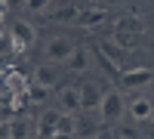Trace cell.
<instances>
[{"label": "cell", "mask_w": 154, "mask_h": 139, "mask_svg": "<svg viewBox=\"0 0 154 139\" xmlns=\"http://www.w3.org/2000/svg\"><path fill=\"white\" fill-rule=\"evenodd\" d=\"M123 111H126V105H123V96L120 93H105L102 96V105H99V115H102V121L105 124H117L120 118H123Z\"/></svg>", "instance_id": "1"}, {"label": "cell", "mask_w": 154, "mask_h": 139, "mask_svg": "<svg viewBox=\"0 0 154 139\" xmlns=\"http://www.w3.org/2000/svg\"><path fill=\"white\" fill-rule=\"evenodd\" d=\"M9 43L16 53H25L31 43H34V28L28 22H12V28H9Z\"/></svg>", "instance_id": "2"}, {"label": "cell", "mask_w": 154, "mask_h": 139, "mask_svg": "<svg viewBox=\"0 0 154 139\" xmlns=\"http://www.w3.org/2000/svg\"><path fill=\"white\" fill-rule=\"evenodd\" d=\"M74 43L68 40V37H49L46 40V59L49 62H68L74 56Z\"/></svg>", "instance_id": "3"}, {"label": "cell", "mask_w": 154, "mask_h": 139, "mask_svg": "<svg viewBox=\"0 0 154 139\" xmlns=\"http://www.w3.org/2000/svg\"><path fill=\"white\" fill-rule=\"evenodd\" d=\"M80 90L77 87H62L59 93V111H65V115H74V111H80Z\"/></svg>", "instance_id": "4"}, {"label": "cell", "mask_w": 154, "mask_h": 139, "mask_svg": "<svg viewBox=\"0 0 154 139\" xmlns=\"http://www.w3.org/2000/svg\"><path fill=\"white\" fill-rule=\"evenodd\" d=\"M126 111H130L133 121H148L154 115V105H151V99H145V96H133V102H130Z\"/></svg>", "instance_id": "5"}, {"label": "cell", "mask_w": 154, "mask_h": 139, "mask_svg": "<svg viewBox=\"0 0 154 139\" xmlns=\"http://www.w3.org/2000/svg\"><path fill=\"white\" fill-rule=\"evenodd\" d=\"M102 96H105V93H102L96 84H83V87H80V105H83L86 111L99 108V105H102Z\"/></svg>", "instance_id": "6"}, {"label": "cell", "mask_w": 154, "mask_h": 139, "mask_svg": "<svg viewBox=\"0 0 154 139\" xmlns=\"http://www.w3.org/2000/svg\"><path fill=\"white\" fill-rule=\"evenodd\" d=\"M108 19V9L105 6H93V9H83L80 19H77V25H86V28H96V25H102Z\"/></svg>", "instance_id": "7"}, {"label": "cell", "mask_w": 154, "mask_h": 139, "mask_svg": "<svg viewBox=\"0 0 154 139\" xmlns=\"http://www.w3.org/2000/svg\"><path fill=\"white\" fill-rule=\"evenodd\" d=\"M80 6H74V3H65V6H59V9H53L49 12V22H77L80 19Z\"/></svg>", "instance_id": "8"}, {"label": "cell", "mask_w": 154, "mask_h": 139, "mask_svg": "<svg viewBox=\"0 0 154 139\" xmlns=\"http://www.w3.org/2000/svg\"><path fill=\"white\" fill-rule=\"evenodd\" d=\"M59 121H62V111H43V118H40V133L49 139V136L59 130Z\"/></svg>", "instance_id": "9"}, {"label": "cell", "mask_w": 154, "mask_h": 139, "mask_svg": "<svg viewBox=\"0 0 154 139\" xmlns=\"http://www.w3.org/2000/svg\"><path fill=\"white\" fill-rule=\"evenodd\" d=\"M34 84H40V87H46V90H53L56 87V68L53 65H40L34 71Z\"/></svg>", "instance_id": "10"}, {"label": "cell", "mask_w": 154, "mask_h": 139, "mask_svg": "<svg viewBox=\"0 0 154 139\" xmlns=\"http://www.w3.org/2000/svg\"><path fill=\"white\" fill-rule=\"evenodd\" d=\"M151 77H154V74H151L148 68H136V71H126V74H123V84H126V87H145Z\"/></svg>", "instance_id": "11"}, {"label": "cell", "mask_w": 154, "mask_h": 139, "mask_svg": "<svg viewBox=\"0 0 154 139\" xmlns=\"http://www.w3.org/2000/svg\"><path fill=\"white\" fill-rule=\"evenodd\" d=\"M6 87L12 90V96H25V93H28V84H25V77H22L19 71L6 74Z\"/></svg>", "instance_id": "12"}, {"label": "cell", "mask_w": 154, "mask_h": 139, "mask_svg": "<svg viewBox=\"0 0 154 139\" xmlns=\"http://www.w3.org/2000/svg\"><path fill=\"white\" fill-rule=\"evenodd\" d=\"M9 133H12V139H28L31 127H28V121H9Z\"/></svg>", "instance_id": "13"}, {"label": "cell", "mask_w": 154, "mask_h": 139, "mask_svg": "<svg viewBox=\"0 0 154 139\" xmlns=\"http://www.w3.org/2000/svg\"><path fill=\"white\" fill-rule=\"evenodd\" d=\"M68 62H71V68H74V71H83V68H86V62H89V56H86V49H83V46H77V49H74V56H71Z\"/></svg>", "instance_id": "14"}, {"label": "cell", "mask_w": 154, "mask_h": 139, "mask_svg": "<svg viewBox=\"0 0 154 139\" xmlns=\"http://www.w3.org/2000/svg\"><path fill=\"white\" fill-rule=\"evenodd\" d=\"M25 6H28V12H46L53 0H25Z\"/></svg>", "instance_id": "15"}, {"label": "cell", "mask_w": 154, "mask_h": 139, "mask_svg": "<svg viewBox=\"0 0 154 139\" xmlns=\"http://www.w3.org/2000/svg\"><path fill=\"white\" fill-rule=\"evenodd\" d=\"M28 93H31V99H34V102H43V99H46V93H49V90H46V87H40V84H34V87H31Z\"/></svg>", "instance_id": "16"}, {"label": "cell", "mask_w": 154, "mask_h": 139, "mask_svg": "<svg viewBox=\"0 0 154 139\" xmlns=\"http://www.w3.org/2000/svg\"><path fill=\"white\" fill-rule=\"evenodd\" d=\"M99 127H96V124H83V121H77V130L74 133H80V136H93Z\"/></svg>", "instance_id": "17"}, {"label": "cell", "mask_w": 154, "mask_h": 139, "mask_svg": "<svg viewBox=\"0 0 154 139\" xmlns=\"http://www.w3.org/2000/svg\"><path fill=\"white\" fill-rule=\"evenodd\" d=\"M0 139H12V133H9V124H6V121H0Z\"/></svg>", "instance_id": "18"}, {"label": "cell", "mask_w": 154, "mask_h": 139, "mask_svg": "<svg viewBox=\"0 0 154 139\" xmlns=\"http://www.w3.org/2000/svg\"><path fill=\"white\" fill-rule=\"evenodd\" d=\"M49 139H77V133H62V130H59V133H53Z\"/></svg>", "instance_id": "19"}, {"label": "cell", "mask_w": 154, "mask_h": 139, "mask_svg": "<svg viewBox=\"0 0 154 139\" xmlns=\"http://www.w3.org/2000/svg\"><path fill=\"white\" fill-rule=\"evenodd\" d=\"M105 3H120V0H105Z\"/></svg>", "instance_id": "20"}, {"label": "cell", "mask_w": 154, "mask_h": 139, "mask_svg": "<svg viewBox=\"0 0 154 139\" xmlns=\"http://www.w3.org/2000/svg\"><path fill=\"white\" fill-rule=\"evenodd\" d=\"M12 3H19V0H12Z\"/></svg>", "instance_id": "21"}, {"label": "cell", "mask_w": 154, "mask_h": 139, "mask_svg": "<svg viewBox=\"0 0 154 139\" xmlns=\"http://www.w3.org/2000/svg\"><path fill=\"white\" fill-rule=\"evenodd\" d=\"M0 12H3V9H0Z\"/></svg>", "instance_id": "22"}, {"label": "cell", "mask_w": 154, "mask_h": 139, "mask_svg": "<svg viewBox=\"0 0 154 139\" xmlns=\"http://www.w3.org/2000/svg\"><path fill=\"white\" fill-rule=\"evenodd\" d=\"M151 118H154V115H151Z\"/></svg>", "instance_id": "23"}, {"label": "cell", "mask_w": 154, "mask_h": 139, "mask_svg": "<svg viewBox=\"0 0 154 139\" xmlns=\"http://www.w3.org/2000/svg\"><path fill=\"white\" fill-rule=\"evenodd\" d=\"M120 139H123V136H120Z\"/></svg>", "instance_id": "24"}]
</instances>
